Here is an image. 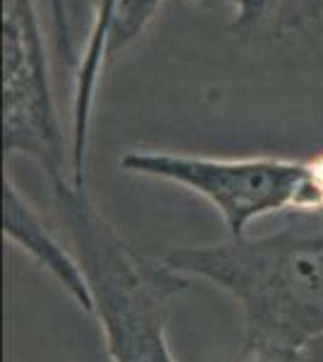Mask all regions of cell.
I'll return each instance as SVG.
<instances>
[{
	"label": "cell",
	"instance_id": "cell-1",
	"mask_svg": "<svg viewBox=\"0 0 323 362\" xmlns=\"http://www.w3.org/2000/svg\"><path fill=\"white\" fill-rule=\"evenodd\" d=\"M162 261L239 307L246 353L323 341V213L290 215L268 235L176 247Z\"/></svg>",
	"mask_w": 323,
	"mask_h": 362
},
{
	"label": "cell",
	"instance_id": "cell-2",
	"mask_svg": "<svg viewBox=\"0 0 323 362\" xmlns=\"http://www.w3.org/2000/svg\"><path fill=\"white\" fill-rule=\"evenodd\" d=\"M54 201L92 295L111 362H179L169 343L172 302L191 280L164 261H150L114 227L87 194L68 181Z\"/></svg>",
	"mask_w": 323,
	"mask_h": 362
},
{
	"label": "cell",
	"instance_id": "cell-3",
	"mask_svg": "<svg viewBox=\"0 0 323 362\" xmlns=\"http://www.w3.org/2000/svg\"><path fill=\"white\" fill-rule=\"evenodd\" d=\"M119 167L135 177L167 181L201 196L220 215L227 237H246L256 220L270 215L323 213L319 157H208L172 150H131Z\"/></svg>",
	"mask_w": 323,
	"mask_h": 362
},
{
	"label": "cell",
	"instance_id": "cell-4",
	"mask_svg": "<svg viewBox=\"0 0 323 362\" xmlns=\"http://www.w3.org/2000/svg\"><path fill=\"white\" fill-rule=\"evenodd\" d=\"M3 148L8 160L22 155L37 162L51 189L75 181L34 0L3 5Z\"/></svg>",
	"mask_w": 323,
	"mask_h": 362
},
{
	"label": "cell",
	"instance_id": "cell-5",
	"mask_svg": "<svg viewBox=\"0 0 323 362\" xmlns=\"http://www.w3.org/2000/svg\"><path fill=\"white\" fill-rule=\"evenodd\" d=\"M5 235L17 244L39 268L58 280L66 293L73 297L75 305L92 314V295L87 276L82 271L75 251L61 247L49 225L39 215V210L27 201L17 189L13 174H5Z\"/></svg>",
	"mask_w": 323,
	"mask_h": 362
},
{
	"label": "cell",
	"instance_id": "cell-6",
	"mask_svg": "<svg viewBox=\"0 0 323 362\" xmlns=\"http://www.w3.org/2000/svg\"><path fill=\"white\" fill-rule=\"evenodd\" d=\"M234 32L246 42H270L319 20L323 0H237Z\"/></svg>",
	"mask_w": 323,
	"mask_h": 362
},
{
	"label": "cell",
	"instance_id": "cell-7",
	"mask_svg": "<svg viewBox=\"0 0 323 362\" xmlns=\"http://www.w3.org/2000/svg\"><path fill=\"white\" fill-rule=\"evenodd\" d=\"M249 362H323V341L295 350H254Z\"/></svg>",
	"mask_w": 323,
	"mask_h": 362
},
{
	"label": "cell",
	"instance_id": "cell-8",
	"mask_svg": "<svg viewBox=\"0 0 323 362\" xmlns=\"http://www.w3.org/2000/svg\"><path fill=\"white\" fill-rule=\"evenodd\" d=\"M51 5V20H54V32H56V46L66 58H73V49H70V29H68V17H66V5L63 0H49Z\"/></svg>",
	"mask_w": 323,
	"mask_h": 362
},
{
	"label": "cell",
	"instance_id": "cell-9",
	"mask_svg": "<svg viewBox=\"0 0 323 362\" xmlns=\"http://www.w3.org/2000/svg\"><path fill=\"white\" fill-rule=\"evenodd\" d=\"M189 3L201 8H222V5H237V0H189Z\"/></svg>",
	"mask_w": 323,
	"mask_h": 362
}]
</instances>
